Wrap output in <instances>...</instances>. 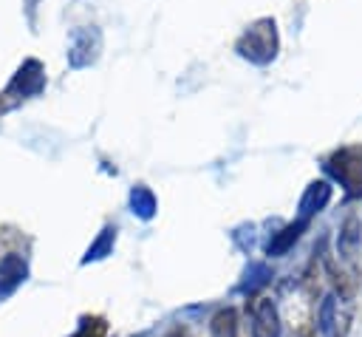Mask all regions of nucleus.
I'll use <instances>...</instances> for the list:
<instances>
[{
    "label": "nucleus",
    "mask_w": 362,
    "mask_h": 337,
    "mask_svg": "<svg viewBox=\"0 0 362 337\" xmlns=\"http://www.w3.org/2000/svg\"><path fill=\"white\" fill-rule=\"evenodd\" d=\"M23 275H25L23 261H17V258H6V261L0 263V295H8V292L23 280Z\"/></svg>",
    "instance_id": "7ed1b4c3"
},
{
    "label": "nucleus",
    "mask_w": 362,
    "mask_h": 337,
    "mask_svg": "<svg viewBox=\"0 0 362 337\" xmlns=\"http://www.w3.org/2000/svg\"><path fill=\"white\" fill-rule=\"evenodd\" d=\"M212 337H238V312L235 309H221L212 323H209Z\"/></svg>",
    "instance_id": "20e7f679"
},
{
    "label": "nucleus",
    "mask_w": 362,
    "mask_h": 337,
    "mask_svg": "<svg viewBox=\"0 0 362 337\" xmlns=\"http://www.w3.org/2000/svg\"><path fill=\"white\" fill-rule=\"evenodd\" d=\"M297 235H300V224H297V227H288V229H283V235H280L274 244H269V255L286 252V249H288V244H291V241H297Z\"/></svg>",
    "instance_id": "423d86ee"
},
{
    "label": "nucleus",
    "mask_w": 362,
    "mask_h": 337,
    "mask_svg": "<svg viewBox=\"0 0 362 337\" xmlns=\"http://www.w3.org/2000/svg\"><path fill=\"white\" fill-rule=\"evenodd\" d=\"M167 337H189V331H187V329H173Z\"/></svg>",
    "instance_id": "6e6552de"
},
{
    "label": "nucleus",
    "mask_w": 362,
    "mask_h": 337,
    "mask_svg": "<svg viewBox=\"0 0 362 337\" xmlns=\"http://www.w3.org/2000/svg\"><path fill=\"white\" fill-rule=\"evenodd\" d=\"M356 241H359V235H356V221L351 218V221L345 224V229H342V235H339V246H342V252H354V246H356Z\"/></svg>",
    "instance_id": "0eeeda50"
},
{
    "label": "nucleus",
    "mask_w": 362,
    "mask_h": 337,
    "mask_svg": "<svg viewBox=\"0 0 362 337\" xmlns=\"http://www.w3.org/2000/svg\"><path fill=\"white\" fill-rule=\"evenodd\" d=\"M320 331H322V337H345L348 312H342L339 297H325V303L320 309Z\"/></svg>",
    "instance_id": "f03ea898"
},
{
    "label": "nucleus",
    "mask_w": 362,
    "mask_h": 337,
    "mask_svg": "<svg viewBox=\"0 0 362 337\" xmlns=\"http://www.w3.org/2000/svg\"><path fill=\"white\" fill-rule=\"evenodd\" d=\"M105 331H107V326L102 317H85L74 337H105Z\"/></svg>",
    "instance_id": "39448f33"
},
{
    "label": "nucleus",
    "mask_w": 362,
    "mask_h": 337,
    "mask_svg": "<svg viewBox=\"0 0 362 337\" xmlns=\"http://www.w3.org/2000/svg\"><path fill=\"white\" fill-rule=\"evenodd\" d=\"M252 337H280L277 309L269 297H257L252 303Z\"/></svg>",
    "instance_id": "f257e3e1"
}]
</instances>
